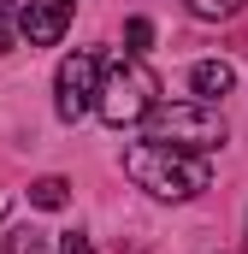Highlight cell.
Instances as JSON below:
<instances>
[{"instance_id": "cell-1", "label": "cell", "mask_w": 248, "mask_h": 254, "mask_svg": "<svg viewBox=\"0 0 248 254\" xmlns=\"http://www.w3.org/2000/svg\"><path fill=\"white\" fill-rule=\"evenodd\" d=\"M124 172H130L136 190L160 195V201H195L213 184L207 154H178V148H160V142H130L124 148Z\"/></svg>"}, {"instance_id": "cell-2", "label": "cell", "mask_w": 248, "mask_h": 254, "mask_svg": "<svg viewBox=\"0 0 248 254\" xmlns=\"http://www.w3.org/2000/svg\"><path fill=\"white\" fill-rule=\"evenodd\" d=\"M154 107H160V77H154V65L142 60V54H119V60H107L95 113H101L113 130H124V125H142Z\"/></svg>"}, {"instance_id": "cell-3", "label": "cell", "mask_w": 248, "mask_h": 254, "mask_svg": "<svg viewBox=\"0 0 248 254\" xmlns=\"http://www.w3.org/2000/svg\"><path fill=\"white\" fill-rule=\"evenodd\" d=\"M142 125H148V142L178 148V154H213V148H225V119L213 113V101H160Z\"/></svg>"}, {"instance_id": "cell-4", "label": "cell", "mask_w": 248, "mask_h": 254, "mask_svg": "<svg viewBox=\"0 0 248 254\" xmlns=\"http://www.w3.org/2000/svg\"><path fill=\"white\" fill-rule=\"evenodd\" d=\"M101 54H89V48H77V54H65L60 60V77H54V107H60L65 125H77L83 113H95V101H101Z\"/></svg>"}, {"instance_id": "cell-5", "label": "cell", "mask_w": 248, "mask_h": 254, "mask_svg": "<svg viewBox=\"0 0 248 254\" xmlns=\"http://www.w3.org/2000/svg\"><path fill=\"white\" fill-rule=\"evenodd\" d=\"M65 24H71V0H30L18 12V30L30 36V48H54L65 36Z\"/></svg>"}, {"instance_id": "cell-6", "label": "cell", "mask_w": 248, "mask_h": 254, "mask_svg": "<svg viewBox=\"0 0 248 254\" xmlns=\"http://www.w3.org/2000/svg\"><path fill=\"white\" fill-rule=\"evenodd\" d=\"M189 89H195V101H225V95L237 89V71L225 60H201L189 71Z\"/></svg>"}, {"instance_id": "cell-7", "label": "cell", "mask_w": 248, "mask_h": 254, "mask_svg": "<svg viewBox=\"0 0 248 254\" xmlns=\"http://www.w3.org/2000/svg\"><path fill=\"white\" fill-rule=\"evenodd\" d=\"M30 201L48 207V213H60L65 201H71V184H65V178H36V184H30Z\"/></svg>"}, {"instance_id": "cell-8", "label": "cell", "mask_w": 248, "mask_h": 254, "mask_svg": "<svg viewBox=\"0 0 248 254\" xmlns=\"http://www.w3.org/2000/svg\"><path fill=\"white\" fill-rule=\"evenodd\" d=\"M237 12H243V0H189V18H201V24H225Z\"/></svg>"}, {"instance_id": "cell-9", "label": "cell", "mask_w": 248, "mask_h": 254, "mask_svg": "<svg viewBox=\"0 0 248 254\" xmlns=\"http://www.w3.org/2000/svg\"><path fill=\"white\" fill-rule=\"evenodd\" d=\"M0 254H48V243H42L36 231H12V237L0 243Z\"/></svg>"}, {"instance_id": "cell-10", "label": "cell", "mask_w": 248, "mask_h": 254, "mask_svg": "<svg viewBox=\"0 0 248 254\" xmlns=\"http://www.w3.org/2000/svg\"><path fill=\"white\" fill-rule=\"evenodd\" d=\"M124 42H130L124 54H148V42H154V24H148V18H130V24H124Z\"/></svg>"}, {"instance_id": "cell-11", "label": "cell", "mask_w": 248, "mask_h": 254, "mask_svg": "<svg viewBox=\"0 0 248 254\" xmlns=\"http://www.w3.org/2000/svg\"><path fill=\"white\" fill-rule=\"evenodd\" d=\"M60 254H95V243H89V237H77V231H71V237H65V243H60Z\"/></svg>"}, {"instance_id": "cell-12", "label": "cell", "mask_w": 248, "mask_h": 254, "mask_svg": "<svg viewBox=\"0 0 248 254\" xmlns=\"http://www.w3.org/2000/svg\"><path fill=\"white\" fill-rule=\"evenodd\" d=\"M6 213H12V190H0V219H6Z\"/></svg>"}, {"instance_id": "cell-13", "label": "cell", "mask_w": 248, "mask_h": 254, "mask_svg": "<svg viewBox=\"0 0 248 254\" xmlns=\"http://www.w3.org/2000/svg\"><path fill=\"white\" fill-rule=\"evenodd\" d=\"M6 48H12V36H6V24H0V54H6Z\"/></svg>"}, {"instance_id": "cell-14", "label": "cell", "mask_w": 248, "mask_h": 254, "mask_svg": "<svg viewBox=\"0 0 248 254\" xmlns=\"http://www.w3.org/2000/svg\"><path fill=\"white\" fill-rule=\"evenodd\" d=\"M6 6H12V0H0V12H6Z\"/></svg>"}]
</instances>
